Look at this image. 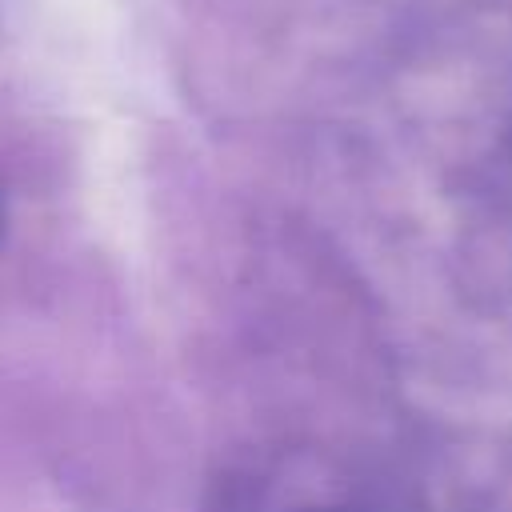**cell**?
I'll return each mask as SVG.
<instances>
[{
    "label": "cell",
    "mask_w": 512,
    "mask_h": 512,
    "mask_svg": "<svg viewBox=\"0 0 512 512\" xmlns=\"http://www.w3.org/2000/svg\"><path fill=\"white\" fill-rule=\"evenodd\" d=\"M284 512H364V508H352V504H296V508H284Z\"/></svg>",
    "instance_id": "obj_1"
},
{
    "label": "cell",
    "mask_w": 512,
    "mask_h": 512,
    "mask_svg": "<svg viewBox=\"0 0 512 512\" xmlns=\"http://www.w3.org/2000/svg\"><path fill=\"white\" fill-rule=\"evenodd\" d=\"M0 232H4V192H0Z\"/></svg>",
    "instance_id": "obj_2"
}]
</instances>
